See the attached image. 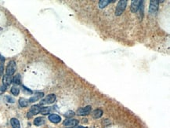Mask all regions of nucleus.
<instances>
[{"label": "nucleus", "instance_id": "1", "mask_svg": "<svg viewBox=\"0 0 170 128\" xmlns=\"http://www.w3.org/2000/svg\"><path fill=\"white\" fill-rule=\"evenodd\" d=\"M126 6H127V0H121L118 2L117 5V7H116V10H115V16H120L121 14H122L123 12L125 11V10L126 8Z\"/></svg>", "mask_w": 170, "mask_h": 128}, {"label": "nucleus", "instance_id": "2", "mask_svg": "<svg viewBox=\"0 0 170 128\" xmlns=\"http://www.w3.org/2000/svg\"><path fill=\"white\" fill-rule=\"evenodd\" d=\"M56 99V96L53 94H50L47 95L46 97H45L43 99L41 100L39 105H50L55 102V101Z\"/></svg>", "mask_w": 170, "mask_h": 128}, {"label": "nucleus", "instance_id": "3", "mask_svg": "<svg viewBox=\"0 0 170 128\" xmlns=\"http://www.w3.org/2000/svg\"><path fill=\"white\" fill-rule=\"evenodd\" d=\"M17 70V64H16V62L14 61H10L9 62L8 65L6 67V75H14V73L16 72Z\"/></svg>", "mask_w": 170, "mask_h": 128}, {"label": "nucleus", "instance_id": "4", "mask_svg": "<svg viewBox=\"0 0 170 128\" xmlns=\"http://www.w3.org/2000/svg\"><path fill=\"white\" fill-rule=\"evenodd\" d=\"M40 110H41V106L39 105H32L31 107V109L29 110V112L27 114V117L28 118H31L33 116H35V115L40 113Z\"/></svg>", "mask_w": 170, "mask_h": 128}, {"label": "nucleus", "instance_id": "5", "mask_svg": "<svg viewBox=\"0 0 170 128\" xmlns=\"http://www.w3.org/2000/svg\"><path fill=\"white\" fill-rule=\"evenodd\" d=\"M143 1L140 0H133L132 1L131 6H130V10H131L132 13H137L138 10L139 9V6L142 5Z\"/></svg>", "mask_w": 170, "mask_h": 128}, {"label": "nucleus", "instance_id": "6", "mask_svg": "<svg viewBox=\"0 0 170 128\" xmlns=\"http://www.w3.org/2000/svg\"><path fill=\"white\" fill-rule=\"evenodd\" d=\"M160 1L158 0H151L150 2V6H149V12L151 14H154L158 10V6Z\"/></svg>", "mask_w": 170, "mask_h": 128}, {"label": "nucleus", "instance_id": "7", "mask_svg": "<svg viewBox=\"0 0 170 128\" xmlns=\"http://www.w3.org/2000/svg\"><path fill=\"white\" fill-rule=\"evenodd\" d=\"M91 110H92L91 106H86V107H83V108L78 109L77 110V114L78 116H87V115H89L91 112Z\"/></svg>", "mask_w": 170, "mask_h": 128}, {"label": "nucleus", "instance_id": "8", "mask_svg": "<svg viewBox=\"0 0 170 128\" xmlns=\"http://www.w3.org/2000/svg\"><path fill=\"white\" fill-rule=\"evenodd\" d=\"M43 97H44V94L42 92H37V93H35V94L32 95L31 98H29L28 102H30V103H35V102H36L37 101L40 100Z\"/></svg>", "mask_w": 170, "mask_h": 128}, {"label": "nucleus", "instance_id": "9", "mask_svg": "<svg viewBox=\"0 0 170 128\" xmlns=\"http://www.w3.org/2000/svg\"><path fill=\"white\" fill-rule=\"evenodd\" d=\"M63 124L66 127H75L78 124V120H75V119H68V120H65Z\"/></svg>", "mask_w": 170, "mask_h": 128}, {"label": "nucleus", "instance_id": "10", "mask_svg": "<svg viewBox=\"0 0 170 128\" xmlns=\"http://www.w3.org/2000/svg\"><path fill=\"white\" fill-rule=\"evenodd\" d=\"M49 120L53 123H58L61 121V117L57 114H50L49 116Z\"/></svg>", "mask_w": 170, "mask_h": 128}, {"label": "nucleus", "instance_id": "11", "mask_svg": "<svg viewBox=\"0 0 170 128\" xmlns=\"http://www.w3.org/2000/svg\"><path fill=\"white\" fill-rule=\"evenodd\" d=\"M12 84V77L10 75H5L3 78V85L8 87Z\"/></svg>", "mask_w": 170, "mask_h": 128}, {"label": "nucleus", "instance_id": "12", "mask_svg": "<svg viewBox=\"0 0 170 128\" xmlns=\"http://www.w3.org/2000/svg\"><path fill=\"white\" fill-rule=\"evenodd\" d=\"M45 123H46V120H45L44 117H37L34 120V124L37 127L43 125Z\"/></svg>", "mask_w": 170, "mask_h": 128}, {"label": "nucleus", "instance_id": "13", "mask_svg": "<svg viewBox=\"0 0 170 128\" xmlns=\"http://www.w3.org/2000/svg\"><path fill=\"white\" fill-rule=\"evenodd\" d=\"M112 2H114V1H111V0H101L99 1V3H98V6L101 9L105 8L109 3H111Z\"/></svg>", "mask_w": 170, "mask_h": 128}, {"label": "nucleus", "instance_id": "14", "mask_svg": "<svg viewBox=\"0 0 170 128\" xmlns=\"http://www.w3.org/2000/svg\"><path fill=\"white\" fill-rule=\"evenodd\" d=\"M10 124H11L13 128H20V124L19 120L16 118H12L10 120Z\"/></svg>", "mask_w": 170, "mask_h": 128}, {"label": "nucleus", "instance_id": "15", "mask_svg": "<svg viewBox=\"0 0 170 128\" xmlns=\"http://www.w3.org/2000/svg\"><path fill=\"white\" fill-rule=\"evenodd\" d=\"M102 115H103V110H101L100 109H95L92 112V116L95 119H100L102 116Z\"/></svg>", "mask_w": 170, "mask_h": 128}, {"label": "nucleus", "instance_id": "16", "mask_svg": "<svg viewBox=\"0 0 170 128\" xmlns=\"http://www.w3.org/2000/svg\"><path fill=\"white\" fill-rule=\"evenodd\" d=\"M52 109H53L51 107H43V108H41L40 113L42 115H47L52 111Z\"/></svg>", "mask_w": 170, "mask_h": 128}, {"label": "nucleus", "instance_id": "17", "mask_svg": "<svg viewBox=\"0 0 170 128\" xmlns=\"http://www.w3.org/2000/svg\"><path fill=\"white\" fill-rule=\"evenodd\" d=\"M19 105L20 107L22 108H24V107H27L28 105V101L27 99L24 98H20L19 99Z\"/></svg>", "mask_w": 170, "mask_h": 128}, {"label": "nucleus", "instance_id": "18", "mask_svg": "<svg viewBox=\"0 0 170 128\" xmlns=\"http://www.w3.org/2000/svg\"><path fill=\"white\" fill-rule=\"evenodd\" d=\"M12 82L16 85H20V75L19 74L14 75V78H12Z\"/></svg>", "mask_w": 170, "mask_h": 128}, {"label": "nucleus", "instance_id": "19", "mask_svg": "<svg viewBox=\"0 0 170 128\" xmlns=\"http://www.w3.org/2000/svg\"><path fill=\"white\" fill-rule=\"evenodd\" d=\"M11 93L12 94L14 95V96H17V95L19 94H20V89L17 87V86H14L13 87L11 88Z\"/></svg>", "mask_w": 170, "mask_h": 128}, {"label": "nucleus", "instance_id": "20", "mask_svg": "<svg viewBox=\"0 0 170 128\" xmlns=\"http://www.w3.org/2000/svg\"><path fill=\"white\" fill-rule=\"evenodd\" d=\"M75 115V112H73L72 110H68V111L64 114V116L67 117V118H71L72 116H74Z\"/></svg>", "mask_w": 170, "mask_h": 128}, {"label": "nucleus", "instance_id": "21", "mask_svg": "<svg viewBox=\"0 0 170 128\" xmlns=\"http://www.w3.org/2000/svg\"><path fill=\"white\" fill-rule=\"evenodd\" d=\"M23 90H24V94H32V91L31 90L28 89L27 87H25L24 86H23Z\"/></svg>", "mask_w": 170, "mask_h": 128}, {"label": "nucleus", "instance_id": "22", "mask_svg": "<svg viewBox=\"0 0 170 128\" xmlns=\"http://www.w3.org/2000/svg\"><path fill=\"white\" fill-rule=\"evenodd\" d=\"M6 101H7V102H9V103H14V102H15L14 98L10 97V96H6Z\"/></svg>", "mask_w": 170, "mask_h": 128}, {"label": "nucleus", "instance_id": "23", "mask_svg": "<svg viewBox=\"0 0 170 128\" xmlns=\"http://www.w3.org/2000/svg\"><path fill=\"white\" fill-rule=\"evenodd\" d=\"M6 86H4V85H3V86H1L0 87V93H3V92H5L6 91Z\"/></svg>", "mask_w": 170, "mask_h": 128}, {"label": "nucleus", "instance_id": "24", "mask_svg": "<svg viewBox=\"0 0 170 128\" xmlns=\"http://www.w3.org/2000/svg\"><path fill=\"white\" fill-rule=\"evenodd\" d=\"M3 70H4L3 64L2 63H0V75H2L3 74Z\"/></svg>", "mask_w": 170, "mask_h": 128}, {"label": "nucleus", "instance_id": "25", "mask_svg": "<svg viewBox=\"0 0 170 128\" xmlns=\"http://www.w3.org/2000/svg\"><path fill=\"white\" fill-rule=\"evenodd\" d=\"M0 61H2V62H4V61H5V58H4L1 54H0Z\"/></svg>", "mask_w": 170, "mask_h": 128}, {"label": "nucleus", "instance_id": "26", "mask_svg": "<svg viewBox=\"0 0 170 128\" xmlns=\"http://www.w3.org/2000/svg\"><path fill=\"white\" fill-rule=\"evenodd\" d=\"M75 128H86V127H82V126H80V127H77Z\"/></svg>", "mask_w": 170, "mask_h": 128}, {"label": "nucleus", "instance_id": "27", "mask_svg": "<svg viewBox=\"0 0 170 128\" xmlns=\"http://www.w3.org/2000/svg\"><path fill=\"white\" fill-rule=\"evenodd\" d=\"M71 128H73V127H71Z\"/></svg>", "mask_w": 170, "mask_h": 128}]
</instances>
